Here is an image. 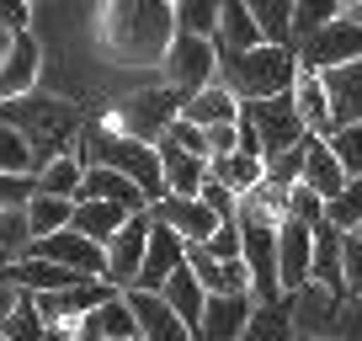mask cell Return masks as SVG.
<instances>
[{
	"instance_id": "1",
	"label": "cell",
	"mask_w": 362,
	"mask_h": 341,
	"mask_svg": "<svg viewBox=\"0 0 362 341\" xmlns=\"http://www.w3.org/2000/svg\"><path fill=\"white\" fill-rule=\"evenodd\" d=\"M96 33L112 64H160L176 37V16H170V0H117L102 11Z\"/></svg>"
},
{
	"instance_id": "2",
	"label": "cell",
	"mask_w": 362,
	"mask_h": 341,
	"mask_svg": "<svg viewBox=\"0 0 362 341\" xmlns=\"http://www.w3.org/2000/svg\"><path fill=\"white\" fill-rule=\"evenodd\" d=\"M298 80V59L293 48H250V54H218V86L235 96L240 107L250 102H272V96H288Z\"/></svg>"
},
{
	"instance_id": "3",
	"label": "cell",
	"mask_w": 362,
	"mask_h": 341,
	"mask_svg": "<svg viewBox=\"0 0 362 341\" xmlns=\"http://www.w3.org/2000/svg\"><path fill=\"white\" fill-rule=\"evenodd\" d=\"M0 128L22 134L37 170H43L80 134V112H75V102H59V96H16V102H0Z\"/></svg>"
},
{
	"instance_id": "4",
	"label": "cell",
	"mask_w": 362,
	"mask_h": 341,
	"mask_svg": "<svg viewBox=\"0 0 362 341\" xmlns=\"http://www.w3.org/2000/svg\"><path fill=\"white\" fill-rule=\"evenodd\" d=\"M240 224V267L250 283V304H277V224L267 219H235Z\"/></svg>"
},
{
	"instance_id": "5",
	"label": "cell",
	"mask_w": 362,
	"mask_h": 341,
	"mask_svg": "<svg viewBox=\"0 0 362 341\" xmlns=\"http://www.w3.org/2000/svg\"><path fill=\"white\" fill-rule=\"evenodd\" d=\"M160 69H165V86L187 102V96L208 91V86L218 80V48L208 43V37L176 33V37H170V48H165V59H160Z\"/></svg>"
},
{
	"instance_id": "6",
	"label": "cell",
	"mask_w": 362,
	"mask_h": 341,
	"mask_svg": "<svg viewBox=\"0 0 362 341\" xmlns=\"http://www.w3.org/2000/svg\"><path fill=\"white\" fill-rule=\"evenodd\" d=\"M181 117V96L170 86H155V91H134L123 107H117V134L139 139V144H160L170 123Z\"/></svg>"
},
{
	"instance_id": "7",
	"label": "cell",
	"mask_w": 362,
	"mask_h": 341,
	"mask_svg": "<svg viewBox=\"0 0 362 341\" xmlns=\"http://www.w3.org/2000/svg\"><path fill=\"white\" fill-rule=\"evenodd\" d=\"M293 59L309 75H325V69H341V64H362V27H351L346 16H336V22L320 27L315 37L293 43Z\"/></svg>"
},
{
	"instance_id": "8",
	"label": "cell",
	"mask_w": 362,
	"mask_h": 341,
	"mask_svg": "<svg viewBox=\"0 0 362 341\" xmlns=\"http://www.w3.org/2000/svg\"><path fill=\"white\" fill-rule=\"evenodd\" d=\"M27 256H33V262H54V267H64V272L86 277V283H107V256H102V245L80 240L75 229H59V235H48V240H33V245H27Z\"/></svg>"
},
{
	"instance_id": "9",
	"label": "cell",
	"mask_w": 362,
	"mask_h": 341,
	"mask_svg": "<svg viewBox=\"0 0 362 341\" xmlns=\"http://www.w3.org/2000/svg\"><path fill=\"white\" fill-rule=\"evenodd\" d=\"M144 240H149V214L123 219V229L102 245V256H107V288L128 294V288L139 283V267H144Z\"/></svg>"
},
{
	"instance_id": "10",
	"label": "cell",
	"mask_w": 362,
	"mask_h": 341,
	"mask_svg": "<svg viewBox=\"0 0 362 341\" xmlns=\"http://www.w3.org/2000/svg\"><path fill=\"white\" fill-rule=\"evenodd\" d=\"M309 262H315V229H304L298 219H277V288H283V299L309 288Z\"/></svg>"
},
{
	"instance_id": "11",
	"label": "cell",
	"mask_w": 362,
	"mask_h": 341,
	"mask_svg": "<svg viewBox=\"0 0 362 341\" xmlns=\"http://www.w3.org/2000/svg\"><path fill=\"white\" fill-rule=\"evenodd\" d=\"M112 294H117V288H107V283H75V288H64V294L33 299V309H37V320H43L48 330H54V325H80L90 309L107 304Z\"/></svg>"
},
{
	"instance_id": "12",
	"label": "cell",
	"mask_w": 362,
	"mask_h": 341,
	"mask_svg": "<svg viewBox=\"0 0 362 341\" xmlns=\"http://www.w3.org/2000/svg\"><path fill=\"white\" fill-rule=\"evenodd\" d=\"M149 219L165 224L181 245H208V235L218 229V219L208 214L197 197H160V203H149Z\"/></svg>"
},
{
	"instance_id": "13",
	"label": "cell",
	"mask_w": 362,
	"mask_h": 341,
	"mask_svg": "<svg viewBox=\"0 0 362 341\" xmlns=\"http://www.w3.org/2000/svg\"><path fill=\"white\" fill-rule=\"evenodd\" d=\"M37 75H43V48L33 33L11 37L6 59H0V102H16V96H33Z\"/></svg>"
},
{
	"instance_id": "14",
	"label": "cell",
	"mask_w": 362,
	"mask_h": 341,
	"mask_svg": "<svg viewBox=\"0 0 362 341\" xmlns=\"http://www.w3.org/2000/svg\"><path fill=\"white\" fill-rule=\"evenodd\" d=\"M250 309H256V304H250V294H214L203 304V320H197L192 341H240Z\"/></svg>"
},
{
	"instance_id": "15",
	"label": "cell",
	"mask_w": 362,
	"mask_h": 341,
	"mask_svg": "<svg viewBox=\"0 0 362 341\" xmlns=\"http://www.w3.org/2000/svg\"><path fill=\"white\" fill-rule=\"evenodd\" d=\"M123 304L134 309V325H139V341H192V330L181 325L176 315L165 309L160 294H144V288H128Z\"/></svg>"
},
{
	"instance_id": "16",
	"label": "cell",
	"mask_w": 362,
	"mask_h": 341,
	"mask_svg": "<svg viewBox=\"0 0 362 341\" xmlns=\"http://www.w3.org/2000/svg\"><path fill=\"white\" fill-rule=\"evenodd\" d=\"M187 262V245H181L176 235H170L165 224H155L149 219V240H144V267H139V283L134 288H144V294H160V283H165L176 267Z\"/></svg>"
},
{
	"instance_id": "17",
	"label": "cell",
	"mask_w": 362,
	"mask_h": 341,
	"mask_svg": "<svg viewBox=\"0 0 362 341\" xmlns=\"http://www.w3.org/2000/svg\"><path fill=\"white\" fill-rule=\"evenodd\" d=\"M330 102V128H357L362 123V64H341L320 75Z\"/></svg>"
},
{
	"instance_id": "18",
	"label": "cell",
	"mask_w": 362,
	"mask_h": 341,
	"mask_svg": "<svg viewBox=\"0 0 362 341\" xmlns=\"http://www.w3.org/2000/svg\"><path fill=\"white\" fill-rule=\"evenodd\" d=\"M80 197H86V203H112V208H123V214H149L144 192H139L134 182H123V176H112V170H96V166L80 176Z\"/></svg>"
},
{
	"instance_id": "19",
	"label": "cell",
	"mask_w": 362,
	"mask_h": 341,
	"mask_svg": "<svg viewBox=\"0 0 362 341\" xmlns=\"http://www.w3.org/2000/svg\"><path fill=\"white\" fill-rule=\"evenodd\" d=\"M160 155V182H165V197H197L208 182V160H192V155H181V149H170L165 139L155 144Z\"/></svg>"
},
{
	"instance_id": "20",
	"label": "cell",
	"mask_w": 362,
	"mask_h": 341,
	"mask_svg": "<svg viewBox=\"0 0 362 341\" xmlns=\"http://www.w3.org/2000/svg\"><path fill=\"white\" fill-rule=\"evenodd\" d=\"M298 187H309L320 203L341 197V187H346V170L336 166V155L325 149V139H309V144H304V176H298Z\"/></svg>"
},
{
	"instance_id": "21",
	"label": "cell",
	"mask_w": 362,
	"mask_h": 341,
	"mask_svg": "<svg viewBox=\"0 0 362 341\" xmlns=\"http://www.w3.org/2000/svg\"><path fill=\"white\" fill-rule=\"evenodd\" d=\"M160 299H165V309L181 320L187 330H197V320H203V304H208V294H203V283H197L192 272H187V262L176 267V272L160 283Z\"/></svg>"
},
{
	"instance_id": "22",
	"label": "cell",
	"mask_w": 362,
	"mask_h": 341,
	"mask_svg": "<svg viewBox=\"0 0 362 341\" xmlns=\"http://www.w3.org/2000/svg\"><path fill=\"white\" fill-rule=\"evenodd\" d=\"M181 123H192V128H224V123H240V102L214 80L208 91H197V96H187V102H181Z\"/></svg>"
},
{
	"instance_id": "23",
	"label": "cell",
	"mask_w": 362,
	"mask_h": 341,
	"mask_svg": "<svg viewBox=\"0 0 362 341\" xmlns=\"http://www.w3.org/2000/svg\"><path fill=\"white\" fill-rule=\"evenodd\" d=\"M208 182H218L240 203L245 192H256V187L267 182V166H261L256 155H240V149H235V155H224V160H208Z\"/></svg>"
},
{
	"instance_id": "24",
	"label": "cell",
	"mask_w": 362,
	"mask_h": 341,
	"mask_svg": "<svg viewBox=\"0 0 362 341\" xmlns=\"http://www.w3.org/2000/svg\"><path fill=\"white\" fill-rule=\"evenodd\" d=\"M214 48H218V54H250V48H261V33H256V22H250V6H245V0L218 6Z\"/></svg>"
},
{
	"instance_id": "25",
	"label": "cell",
	"mask_w": 362,
	"mask_h": 341,
	"mask_svg": "<svg viewBox=\"0 0 362 341\" xmlns=\"http://www.w3.org/2000/svg\"><path fill=\"white\" fill-rule=\"evenodd\" d=\"M293 107H298V123H304L309 139H325V134H330V102H325L320 75L298 69V80H293Z\"/></svg>"
},
{
	"instance_id": "26",
	"label": "cell",
	"mask_w": 362,
	"mask_h": 341,
	"mask_svg": "<svg viewBox=\"0 0 362 341\" xmlns=\"http://www.w3.org/2000/svg\"><path fill=\"white\" fill-rule=\"evenodd\" d=\"M123 219H134V214H123V208H112V203H86V197H80L75 214H69V229H75L80 240H90V245H107V240L123 229Z\"/></svg>"
},
{
	"instance_id": "27",
	"label": "cell",
	"mask_w": 362,
	"mask_h": 341,
	"mask_svg": "<svg viewBox=\"0 0 362 341\" xmlns=\"http://www.w3.org/2000/svg\"><path fill=\"white\" fill-rule=\"evenodd\" d=\"M75 330H86V336H102V341H134L139 325H134V309L123 304V294H112L107 304H96L86 320H80Z\"/></svg>"
},
{
	"instance_id": "28",
	"label": "cell",
	"mask_w": 362,
	"mask_h": 341,
	"mask_svg": "<svg viewBox=\"0 0 362 341\" xmlns=\"http://www.w3.org/2000/svg\"><path fill=\"white\" fill-rule=\"evenodd\" d=\"M250 22H256L261 43L272 48H293V0H245Z\"/></svg>"
},
{
	"instance_id": "29",
	"label": "cell",
	"mask_w": 362,
	"mask_h": 341,
	"mask_svg": "<svg viewBox=\"0 0 362 341\" xmlns=\"http://www.w3.org/2000/svg\"><path fill=\"white\" fill-rule=\"evenodd\" d=\"M288 330H293V294L277 299V304H256L250 309L240 341H288Z\"/></svg>"
},
{
	"instance_id": "30",
	"label": "cell",
	"mask_w": 362,
	"mask_h": 341,
	"mask_svg": "<svg viewBox=\"0 0 362 341\" xmlns=\"http://www.w3.org/2000/svg\"><path fill=\"white\" fill-rule=\"evenodd\" d=\"M80 176H86V166L64 149V155H54V160L33 176V187H37L43 197H64V203H75V197H80Z\"/></svg>"
},
{
	"instance_id": "31",
	"label": "cell",
	"mask_w": 362,
	"mask_h": 341,
	"mask_svg": "<svg viewBox=\"0 0 362 341\" xmlns=\"http://www.w3.org/2000/svg\"><path fill=\"white\" fill-rule=\"evenodd\" d=\"M69 214H75V203H64V197H43V192H33L27 208H22L27 235H33V240H48V235H59V229H69Z\"/></svg>"
},
{
	"instance_id": "32",
	"label": "cell",
	"mask_w": 362,
	"mask_h": 341,
	"mask_svg": "<svg viewBox=\"0 0 362 341\" xmlns=\"http://www.w3.org/2000/svg\"><path fill=\"white\" fill-rule=\"evenodd\" d=\"M170 16H176V33L214 43V33H218V6L214 0H181V6H170Z\"/></svg>"
},
{
	"instance_id": "33",
	"label": "cell",
	"mask_w": 362,
	"mask_h": 341,
	"mask_svg": "<svg viewBox=\"0 0 362 341\" xmlns=\"http://www.w3.org/2000/svg\"><path fill=\"white\" fill-rule=\"evenodd\" d=\"M325 224L336 229V235H351V229L362 224V176H351V182L341 187V197L325 203Z\"/></svg>"
},
{
	"instance_id": "34",
	"label": "cell",
	"mask_w": 362,
	"mask_h": 341,
	"mask_svg": "<svg viewBox=\"0 0 362 341\" xmlns=\"http://www.w3.org/2000/svg\"><path fill=\"white\" fill-rule=\"evenodd\" d=\"M0 336L6 341H48V325L37 320V309H33V299H16L11 309H6V320H0Z\"/></svg>"
},
{
	"instance_id": "35",
	"label": "cell",
	"mask_w": 362,
	"mask_h": 341,
	"mask_svg": "<svg viewBox=\"0 0 362 341\" xmlns=\"http://www.w3.org/2000/svg\"><path fill=\"white\" fill-rule=\"evenodd\" d=\"M341 16V0H293V43L315 37L320 27H330Z\"/></svg>"
},
{
	"instance_id": "36",
	"label": "cell",
	"mask_w": 362,
	"mask_h": 341,
	"mask_svg": "<svg viewBox=\"0 0 362 341\" xmlns=\"http://www.w3.org/2000/svg\"><path fill=\"white\" fill-rule=\"evenodd\" d=\"M325 149L336 155V166L346 170V182H351V176H362V123L357 128H330Z\"/></svg>"
},
{
	"instance_id": "37",
	"label": "cell",
	"mask_w": 362,
	"mask_h": 341,
	"mask_svg": "<svg viewBox=\"0 0 362 341\" xmlns=\"http://www.w3.org/2000/svg\"><path fill=\"white\" fill-rule=\"evenodd\" d=\"M0 176H37V160L27 149V139L11 134V128H0Z\"/></svg>"
},
{
	"instance_id": "38",
	"label": "cell",
	"mask_w": 362,
	"mask_h": 341,
	"mask_svg": "<svg viewBox=\"0 0 362 341\" xmlns=\"http://www.w3.org/2000/svg\"><path fill=\"white\" fill-rule=\"evenodd\" d=\"M288 219H298L304 229H320L325 224V203H320L309 187H288Z\"/></svg>"
},
{
	"instance_id": "39",
	"label": "cell",
	"mask_w": 362,
	"mask_h": 341,
	"mask_svg": "<svg viewBox=\"0 0 362 341\" xmlns=\"http://www.w3.org/2000/svg\"><path fill=\"white\" fill-rule=\"evenodd\" d=\"M27 245H33V235H27L22 208H16V214H0V250H6L11 262H22V256H27Z\"/></svg>"
},
{
	"instance_id": "40",
	"label": "cell",
	"mask_w": 362,
	"mask_h": 341,
	"mask_svg": "<svg viewBox=\"0 0 362 341\" xmlns=\"http://www.w3.org/2000/svg\"><path fill=\"white\" fill-rule=\"evenodd\" d=\"M160 139H165L170 149H181V155H192V160H208V139H203V128L181 123V117H176V123H170V128H165Z\"/></svg>"
},
{
	"instance_id": "41",
	"label": "cell",
	"mask_w": 362,
	"mask_h": 341,
	"mask_svg": "<svg viewBox=\"0 0 362 341\" xmlns=\"http://www.w3.org/2000/svg\"><path fill=\"white\" fill-rule=\"evenodd\" d=\"M304 144H309V139H304ZM304 144L288 149V155H277V160H267V182L272 187H298V176H304Z\"/></svg>"
},
{
	"instance_id": "42",
	"label": "cell",
	"mask_w": 362,
	"mask_h": 341,
	"mask_svg": "<svg viewBox=\"0 0 362 341\" xmlns=\"http://www.w3.org/2000/svg\"><path fill=\"white\" fill-rule=\"evenodd\" d=\"M208 256H214L218 267H229V262H240V224H218L214 235H208Z\"/></svg>"
},
{
	"instance_id": "43",
	"label": "cell",
	"mask_w": 362,
	"mask_h": 341,
	"mask_svg": "<svg viewBox=\"0 0 362 341\" xmlns=\"http://www.w3.org/2000/svg\"><path fill=\"white\" fill-rule=\"evenodd\" d=\"M0 33L6 37L33 33V6H27V0H0Z\"/></svg>"
},
{
	"instance_id": "44",
	"label": "cell",
	"mask_w": 362,
	"mask_h": 341,
	"mask_svg": "<svg viewBox=\"0 0 362 341\" xmlns=\"http://www.w3.org/2000/svg\"><path fill=\"white\" fill-rule=\"evenodd\" d=\"M33 176H0V214H16V208H27V197H33Z\"/></svg>"
},
{
	"instance_id": "45",
	"label": "cell",
	"mask_w": 362,
	"mask_h": 341,
	"mask_svg": "<svg viewBox=\"0 0 362 341\" xmlns=\"http://www.w3.org/2000/svg\"><path fill=\"white\" fill-rule=\"evenodd\" d=\"M341 16H346L351 27H362V0H351V6H341Z\"/></svg>"
},
{
	"instance_id": "46",
	"label": "cell",
	"mask_w": 362,
	"mask_h": 341,
	"mask_svg": "<svg viewBox=\"0 0 362 341\" xmlns=\"http://www.w3.org/2000/svg\"><path fill=\"white\" fill-rule=\"evenodd\" d=\"M6 48H11V37H6V33H0V59H6Z\"/></svg>"
},
{
	"instance_id": "47",
	"label": "cell",
	"mask_w": 362,
	"mask_h": 341,
	"mask_svg": "<svg viewBox=\"0 0 362 341\" xmlns=\"http://www.w3.org/2000/svg\"><path fill=\"white\" fill-rule=\"evenodd\" d=\"M75 341H102V336H86V330H75Z\"/></svg>"
},
{
	"instance_id": "48",
	"label": "cell",
	"mask_w": 362,
	"mask_h": 341,
	"mask_svg": "<svg viewBox=\"0 0 362 341\" xmlns=\"http://www.w3.org/2000/svg\"><path fill=\"white\" fill-rule=\"evenodd\" d=\"M351 240H357V245H362V224H357V229H351Z\"/></svg>"
},
{
	"instance_id": "49",
	"label": "cell",
	"mask_w": 362,
	"mask_h": 341,
	"mask_svg": "<svg viewBox=\"0 0 362 341\" xmlns=\"http://www.w3.org/2000/svg\"><path fill=\"white\" fill-rule=\"evenodd\" d=\"M6 262H11V256H6V250H0V272H6Z\"/></svg>"
},
{
	"instance_id": "50",
	"label": "cell",
	"mask_w": 362,
	"mask_h": 341,
	"mask_svg": "<svg viewBox=\"0 0 362 341\" xmlns=\"http://www.w3.org/2000/svg\"><path fill=\"white\" fill-rule=\"evenodd\" d=\"M0 341H6V336H0Z\"/></svg>"
}]
</instances>
